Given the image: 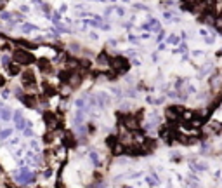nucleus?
Wrapping results in <instances>:
<instances>
[{"label": "nucleus", "mask_w": 222, "mask_h": 188, "mask_svg": "<svg viewBox=\"0 0 222 188\" xmlns=\"http://www.w3.org/2000/svg\"><path fill=\"white\" fill-rule=\"evenodd\" d=\"M35 30H38L35 25H31V23H21L19 25V31L23 33V35H28V33H31V31H35Z\"/></svg>", "instance_id": "6"}, {"label": "nucleus", "mask_w": 222, "mask_h": 188, "mask_svg": "<svg viewBox=\"0 0 222 188\" xmlns=\"http://www.w3.org/2000/svg\"><path fill=\"white\" fill-rule=\"evenodd\" d=\"M9 86V80H7V75L4 72H0V89H5Z\"/></svg>", "instance_id": "10"}, {"label": "nucleus", "mask_w": 222, "mask_h": 188, "mask_svg": "<svg viewBox=\"0 0 222 188\" xmlns=\"http://www.w3.org/2000/svg\"><path fill=\"white\" fill-rule=\"evenodd\" d=\"M149 35H151L149 31H148V33H142V35H141V38H146V40H148V38H149Z\"/></svg>", "instance_id": "16"}, {"label": "nucleus", "mask_w": 222, "mask_h": 188, "mask_svg": "<svg viewBox=\"0 0 222 188\" xmlns=\"http://www.w3.org/2000/svg\"><path fill=\"white\" fill-rule=\"evenodd\" d=\"M165 40H167V44H168V45H173V47H177V45H181V40H182V38H181L179 35H175V33H170V35H168Z\"/></svg>", "instance_id": "7"}, {"label": "nucleus", "mask_w": 222, "mask_h": 188, "mask_svg": "<svg viewBox=\"0 0 222 188\" xmlns=\"http://www.w3.org/2000/svg\"><path fill=\"white\" fill-rule=\"evenodd\" d=\"M111 70L116 72L118 75H125V73L130 70V61H128V58H125V56H122V54L111 56Z\"/></svg>", "instance_id": "2"}, {"label": "nucleus", "mask_w": 222, "mask_h": 188, "mask_svg": "<svg viewBox=\"0 0 222 188\" xmlns=\"http://www.w3.org/2000/svg\"><path fill=\"white\" fill-rule=\"evenodd\" d=\"M11 56H12V61L17 63V65H21L23 68L35 65V61H37L35 54L31 51H28V49H23V47H14Z\"/></svg>", "instance_id": "1"}, {"label": "nucleus", "mask_w": 222, "mask_h": 188, "mask_svg": "<svg viewBox=\"0 0 222 188\" xmlns=\"http://www.w3.org/2000/svg\"><path fill=\"white\" fill-rule=\"evenodd\" d=\"M2 108H4V104H2V103H0V110H2Z\"/></svg>", "instance_id": "17"}, {"label": "nucleus", "mask_w": 222, "mask_h": 188, "mask_svg": "<svg viewBox=\"0 0 222 188\" xmlns=\"http://www.w3.org/2000/svg\"><path fill=\"white\" fill-rule=\"evenodd\" d=\"M12 134H14V129H12V127H4L2 131H0V141H9Z\"/></svg>", "instance_id": "8"}, {"label": "nucleus", "mask_w": 222, "mask_h": 188, "mask_svg": "<svg viewBox=\"0 0 222 188\" xmlns=\"http://www.w3.org/2000/svg\"><path fill=\"white\" fill-rule=\"evenodd\" d=\"M23 117H25V115H23V112H21V110H16V112H14V117H12V120H14V122H17V120H21Z\"/></svg>", "instance_id": "12"}, {"label": "nucleus", "mask_w": 222, "mask_h": 188, "mask_svg": "<svg viewBox=\"0 0 222 188\" xmlns=\"http://www.w3.org/2000/svg\"><path fill=\"white\" fill-rule=\"evenodd\" d=\"M19 12H21V14H28V12H30V7H28V5H19Z\"/></svg>", "instance_id": "13"}, {"label": "nucleus", "mask_w": 222, "mask_h": 188, "mask_svg": "<svg viewBox=\"0 0 222 188\" xmlns=\"http://www.w3.org/2000/svg\"><path fill=\"white\" fill-rule=\"evenodd\" d=\"M116 14H118L120 17H122V16H125V9H123V7H116Z\"/></svg>", "instance_id": "15"}, {"label": "nucleus", "mask_w": 222, "mask_h": 188, "mask_svg": "<svg viewBox=\"0 0 222 188\" xmlns=\"http://www.w3.org/2000/svg\"><path fill=\"white\" fill-rule=\"evenodd\" d=\"M165 35H167V33H165L163 30H162V31H158V38H156V40H158V44H160L162 40H165Z\"/></svg>", "instance_id": "14"}, {"label": "nucleus", "mask_w": 222, "mask_h": 188, "mask_svg": "<svg viewBox=\"0 0 222 188\" xmlns=\"http://www.w3.org/2000/svg\"><path fill=\"white\" fill-rule=\"evenodd\" d=\"M23 136H25V138H33V136H35V129H33V127H26V129L23 131Z\"/></svg>", "instance_id": "11"}, {"label": "nucleus", "mask_w": 222, "mask_h": 188, "mask_svg": "<svg viewBox=\"0 0 222 188\" xmlns=\"http://www.w3.org/2000/svg\"><path fill=\"white\" fill-rule=\"evenodd\" d=\"M21 72H23V66L21 65H17V63H11V65L4 70V73L7 75V77H11V78H14V77H19L21 75Z\"/></svg>", "instance_id": "4"}, {"label": "nucleus", "mask_w": 222, "mask_h": 188, "mask_svg": "<svg viewBox=\"0 0 222 188\" xmlns=\"http://www.w3.org/2000/svg\"><path fill=\"white\" fill-rule=\"evenodd\" d=\"M12 117H14V112H12V108H9V106H4L2 110H0V120H2V122H11V120H12Z\"/></svg>", "instance_id": "5"}, {"label": "nucleus", "mask_w": 222, "mask_h": 188, "mask_svg": "<svg viewBox=\"0 0 222 188\" xmlns=\"http://www.w3.org/2000/svg\"><path fill=\"white\" fill-rule=\"evenodd\" d=\"M14 124H16V131H21V132H23L26 127H30V120H26L25 117L21 120H17V122H14Z\"/></svg>", "instance_id": "9"}, {"label": "nucleus", "mask_w": 222, "mask_h": 188, "mask_svg": "<svg viewBox=\"0 0 222 188\" xmlns=\"http://www.w3.org/2000/svg\"><path fill=\"white\" fill-rule=\"evenodd\" d=\"M184 110H186V106H182V104H177V103H173V104H168V106L165 108V117H167V120H175V122H179L181 118H182V113H184Z\"/></svg>", "instance_id": "3"}]
</instances>
